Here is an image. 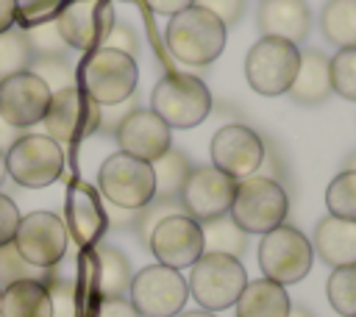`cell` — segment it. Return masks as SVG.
<instances>
[{"instance_id":"6da1fadb","label":"cell","mask_w":356,"mask_h":317,"mask_svg":"<svg viewBox=\"0 0 356 317\" xmlns=\"http://www.w3.org/2000/svg\"><path fill=\"white\" fill-rule=\"evenodd\" d=\"M228 28L206 8L189 6L170 17L164 28V42L172 58L189 67H209L225 50Z\"/></svg>"},{"instance_id":"7a4b0ae2","label":"cell","mask_w":356,"mask_h":317,"mask_svg":"<svg viewBox=\"0 0 356 317\" xmlns=\"http://www.w3.org/2000/svg\"><path fill=\"white\" fill-rule=\"evenodd\" d=\"M289 214V192L261 175H248L236 181L234 200L228 209V217L250 236V234H267L278 225H284Z\"/></svg>"},{"instance_id":"3957f363","label":"cell","mask_w":356,"mask_h":317,"mask_svg":"<svg viewBox=\"0 0 356 317\" xmlns=\"http://www.w3.org/2000/svg\"><path fill=\"white\" fill-rule=\"evenodd\" d=\"M81 86L97 106H114L136 95L139 83V67L136 58L111 47L89 50V56L81 64Z\"/></svg>"},{"instance_id":"277c9868","label":"cell","mask_w":356,"mask_h":317,"mask_svg":"<svg viewBox=\"0 0 356 317\" xmlns=\"http://www.w3.org/2000/svg\"><path fill=\"white\" fill-rule=\"evenodd\" d=\"M150 111L170 128H195L211 114V92L189 72H167L150 92Z\"/></svg>"},{"instance_id":"5b68a950","label":"cell","mask_w":356,"mask_h":317,"mask_svg":"<svg viewBox=\"0 0 356 317\" xmlns=\"http://www.w3.org/2000/svg\"><path fill=\"white\" fill-rule=\"evenodd\" d=\"M248 284V270L239 259L225 253H203L189 273V295L206 311L231 309Z\"/></svg>"},{"instance_id":"8992f818","label":"cell","mask_w":356,"mask_h":317,"mask_svg":"<svg viewBox=\"0 0 356 317\" xmlns=\"http://www.w3.org/2000/svg\"><path fill=\"white\" fill-rule=\"evenodd\" d=\"M314 264V247H312V239L298 231L295 225H278L267 234H261V242H259V267H261V275L281 284V286H289V284H298L309 275Z\"/></svg>"},{"instance_id":"52a82bcc","label":"cell","mask_w":356,"mask_h":317,"mask_svg":"<svg viewBox=\"0 0 356 317\" xmlns=\"http://www.w3.org/2000/svg\"><path fill=\"white\" fill-rule=\"evenodd\" d=\"M298 61H300L298 44L278 36H261L245 56L248 86L264 97L286 95V89L295 81Z\"/></svg>"},{"instance_id":"ba28073f","label":"cell","mask_w":356,"mask_h":317,"mask_svg":"<svg viewBox=\"0 0 356 317\" xmlns=\"http://www.w3.org/2000/svg\"><path fill=\"white\" fill-rule=\"evenodd\" d=\"M97 189L103 200L120 206V209H142L156 195V178L153 164L134 158L128 153H111L100 170H97Z\"/></svg>"},{"instance_id":"9c48e42d","label":"cell","mask_w":356,"mask_h":317,"mask_svg":"<svg viewBox=\"0 0 356 317\" xmlns=\"http://www.w3.org/2000/svg\"><path fill=\"white\" fill-rule=\"evenodd\" d=\"M64 172V150L47 133H25L6 150V175L28 189H42Z\"/></svg>"},{"instance_id":"30bf717a","label":"cell","mask_w":356,"mask_h":317,"mask_svg":"<svg viewBox=\"0 0 356 317\" xmlns=\"http://www.w3.org/2000/svg\"><path fill=\"white\" fill-rule=\"evenodd\" d=\"M186 298V278L181 275V270L164 264L142 267L128 286V300L139 311V317H175L181 314Z\"/></svg>"},{"instance_id":"8fae6325","label":"cell","mask_w":356,"mask_h":317,"mask_svg":"<svg viewBox=\"0 0 356 317\" xmlns=\"http://www.w3.org/2000/svg\"><path fill=\"white\" fill-rule=\"evenodd\" d=\"M11 242L28 264H33L39 270H53L67 253L70 234H67V222L58 214L31 211V214L19 217V225H17V234Z\"/></svg>"},{"instance_id":"7c38bea8","label":"cell","mask_w":356,"mask_h":317,"mask_svg":"<svg viewBox=\"0 0 356 317\" xmlns=\"http://www.w3.org/2000/svg\"><path fill=\"white\" fill-rule=\"evenodd\" d=\"M44 131L56 142H81L92 136L100 125V106L78 86L61 89L50 95V106L44 111Z\"/></svg>"},{"instance_id":"4fadbf2b","label":"cell","mask_w":356,"mask_h":317,"mask_svg":"<svg viewBox=\"0 0 356 317\" xmlns=\"http://www.w3.org/2000/svg\"><path fill=\"white\" fill-rule=\"evenodd\" d=\"M114 8L108 0H67L56 11V25L67 47L97 50L114 25Z\"/></svg>"},{"instance_id":"5bb4252c","label":"cell","mask_w":356,"mask_h":317,"mask_svg":"<svg viewBox=\"0 0 356 317\" xmlns=\"http://www.w3.org/2000/svg\"><path fill=\"white\" fill-rule=\"evenodd\" d=\"M209 153L211 167L231 175L234 181H242L259 172V164L264 158V136L245 122H231L211 136Z\"/></svg>"},{"instance_id":"9a60e30c","label":"cell","mask_w":356,"mask_h":317,"mask_svg":"<svg viewBox=\"0 0 356 317\" xmlns=\"http://www.w3.org/2000/svg\"><path fill=\"white\" fill-rule=\"evenodd\" d=\"M234 189H236V181L231 175L206 164V167L189 170L186 181L178 192V200H181L184 214H189L197 222H206V220L228 214L231 200H234Z\"/></svg>"},{"instance_id":"2e32d148","label":"cell","mask_w":356,"mask_h":317,"mask_svg":"<svg viewBox=\"0 0 356 317\" xmlns=\"http://www.w3.org/2000/svg\"><path fill=\"white\" fill-rule=\"evenodd\" d=\"M147 247L156 256V261L164 267L172 270L192 267L203 256L200 222L192 220L189 214H170L150 231Z\"/></svg>"},{"instance_id":"e0dca14e","label":"cell","mask_w":356,"mask_h":317,"mask_svg":"<svg viewBox=\"0 0 356 317\" xmlns=\"http://www.w3.org/2000/svg\"><path fill=\"white\" fill-rule=\"evenodd\" d=\"M50 95L53 92L33 72H17L0 81V120L11 128H31L44 120Z\"/></svg>"},{"instance_id":"ac0fdd59","label":"cell","mask_w":356,"mask_h":317,"mask_svg":"<svg viewBox=\"0 0 356 317\" xmlns=\"http://www.w3.org/2000/svg\"><path fill=\"white\" fill-rule=\"evenodd\" d=\"M114 139L122 153L150 164L172 147L170 125L150 108H134L131 114H125L122 122L114 128Z\"/></svg>"},{"instance_id":"d6986e66","label":"cell","mask_w":356,"mask_h":317,"mask_svg":"<svg viewBox=\"0 0 356 317\" xmlns=\"http://www.w3.org/2000/svg\"><path fill=\"white\" fill-rule=\"evenodd\" d=\"M256 22L261 36H278L298 44L306 42L312 31V8L306 0H261Z\"/></svg>"},{"instance_id":"ffe728a7","label":"cell","mask_w":356,"mask_h":317,"mask_svg":"<svg viewBox=\"0 0 356 317\" xmlns=\"http://www.w3.org/2000/svg\"><path fill=\"white\" fill-rule=\"evenodd\" d=\"M89 284L92 292L103 300V298H125L134 270L128 256L114 247V245H95V250L89 253Z\"/></svg>"},{"instance_id":"44dd1931","label":"cell","mask_w":356,"mask_h":317,"mask_svg":"<svg viewBox=\"0 0 356 317\" xmlns=\"http://www.w3.org/2000/svg\"><path fill=\"white\" fill-rule=\"evenodd\" d=\"M312 247H314V256H320V261L328 264L331 270L356 264V222L339 220L331 214L317 220Z\"/></svg>"},{"instance_id":"7402d4cb","label":"cell","mask_w":356,"mask_h":317,"mask_svg":"<svg viewBox=\"0 0 356 317\" xmlns=\"http://www.w3.org/2000/svg\"><path fill=\"white\" fill-rule=\"evenodd\" d=\"M289 100L298 106H320L331 97V75H328V56L323 50H300L298 72L292 86L286 89Z\"/></svg>"},{"instance_id":"603a6c76","label":"cell","mask_w":356,"mask_h":317,"mask_svg":"<svg viewBox=\"0 0 356 317\" xmlns=\"http://www.w3.org/2000/svg\"><path fill=\"white\" fill-rule=\"evenodd\" d=\"M234 306H236V317H286L292 300L286 286L270 278H256L245 284Z\"/></svg>"},{"instance_id":"cb8c5ba5","label":"cell","mask_w":356,"mask_h":317,"mask_svg":"<svg viewBox=\"0 0 356 317\" xmlns=\"http://www.w3.org/2000/svg\"><path fill=\"white\" fill-rule=\"evenodd\" d=\"M0 317H53L50 292L42 281L25 278L3 286Z\"/></svg>"},{"instance_id":"d4e9b609","label":"cell","mask_w":356,"mask_h":317,"mask_svg":"<svg viewBox=\"0 0 356 317\" xmlns=\"http://www.w3.org/2000/svg\"><path fill=\"white\" fill-rule=\"evenodd\" d=\"M67 217H70V228L67 234H72L81 245H92L97 242V236L106 228V211L103 203L97 200V195L86 186H78L70 197L67 206Z\"/></svg>"},{"instance_id":"484cf974","label":"cell","mask_w":356,"mask_h":317,"mask_svg":"<svg viewBox=\"0 0 356 317\" xmlns=\"http://www.w3.org/2000/svg\"><path fill=\"white\" fill-rule=\"evenodd\" d=\"M200 234H203V253H225L234 259H242L248 253V234L228 214L200 222Z\"/></svg>"},{"instance_id":"4316f807","label":"cell","mask_w":356,"mask_h":317,"mask_svg":"<svg viewBox=\"0 0 356 317\" xmlns=\"http://www.w3.org/2000/svg\"><path fill=\"white\" fill-rule=\"evenodd\" d=\"M323 36L342 47H356V0H328L320 11Z\"/></svg>"},{"instance_id":"83f0119b","label":"cell","mask_w":356,"mask_h":317,"mask_svg":"<svg viewBox=\"0 0 356 317\" xmlns=\"http://www.w3.org/2000/svg\"><path fill=\"white\" fill-rule=\"evenodd\" d=\"M189 170H192L189 156L172 145L161 158L153 161V178H156V195L153 197H178Z\"/></svg>"},{"instance_id":"f1b7e54d","label":"cell","mask_w":356,"mask_h":317,"mask_svg":"<svg viewBox=\"0 0 356 317\" xmlns=\"http://www.w3.org/2000/svg\"><path fill=\"white\" fill-rule=\"evenodd\" d=\"M325 206L331 217L356 222V170H342L328 181Z\"/></svg>"},{"instance_id":"f546056e","label":"cell","mask_w":356,"mask_h":317,"mask_svg":"<svg viewBox=\"0 0 356 317\" xmlns=\"http://www.w3.org/2000/svg\"><path fill=\"white\" fill-rule=\"evenodd\" d=\"M328 303L342 317H356V264L334 267L325 284Z\"/></svg>"},{"instance_id":"4dcf8cb0","label":"cell","mask_w":356,"mask_h":317,"mask_svg":"<svg viewBox=\"0 0 356 317\" xmlns=\"http://www.w3.org/2000/svg\"><path fill=\"white\" fill-rule=\"evenodd\" d=\"M31 47H28V39H25V31H17V28H8L0 33V81L17 75V72H25L31 67Z\"/></svg>"},{"instance_id":"1f68e13d","label":"cell","mask_w":356,"mask_h":317,"mask_svg":"<svg viewBox=\"0 0 356 317\" xmlns=\"http://www.w3.org/2000/svg\"><path fill=\"white\" fill-rule=\"evenodd\" d=\"M328 75H331V92L356 103V47L337 50L334 58H328Z\"/></svg>"},{"instance_id":"d6a6232c","label":"cell","mask_w":356,"mask_h":317,"mask_svg":"<svg viewBox=\"0 0 356 317\" xmlns=\"http://www.w3.org/2000/svg\"><path fill=\"white\" fill-rule=\"evenodd\" d=\"M25 39H28V47H31V56L33 58H50V56H67V42L61 39L58 33V25H56V17L53 19H44V22H36L31 28H25Z\"/></svg>"},{"instance_id":"836d02e7","label":"cell","mask_w":356,"mask_h":317,"mask_svg":"<svg viewBox=\"0 0 356 317\" xmlns=\"http://www.w3.org/2000/svg\"><path fill=\"white\" fill-rule=\"evenodd\" d=\"M53 270H56V267H53ZM53 270H39V267L28 264V261L17 253L14 242H8V245L0 247V286H8V284H14V281H25V278H33V281L47 284V278L53 275Z\"/></svg>"},{"instance_id":"e575fe53","label":"cell","mask_w":356,"mask_h":317,"mask_svg":"<svg viewBox=\"0 0 356 317\" xmlns=\"http://www.w3.org/2000/svg\"><path fill=\"white\" fill-rule=\"evenodd\" d=\"M28 72H33L50 92H61L75 86V70L67 61V56H50V58H31Z\"/></svg>"},{"instance_id":"d590c367","label":"cell","mask_w":356,"mask_h":317,"mask_svg":"<svg viewBox=\"0 0 356 317\" xmlns=\"http://www.w3.org/2000/svg\"><path fill=\"white\" fill-rule=\"evenodd\" d=\"M170 214H184L181 209V200L178 197H153L147 206H142L136 211V220H134V231L139 236V242L147 247V239H150V231Z\"/></svg>"},{"instance_id":"8d00e7d4","label":"cell","mask_w":356,"mask_h":317,"mask_svg":"<svg viewBox=\"0 0 356 317\" xmlns=\"http://www.w3.org/2000/svg\"><path fill=\"white\" fill-rule=\"evenodd\" d=\"M44 286L50 292L53 317H78V298H75V286L70 281H64V278H58L53 273Z\"/></svg>"},{"instance_id":"74e56055","label":"cell","mask_w":356,"mask_h":317,"mask_svg":"<svg viewBox=\"0 0 356 317\" xmlns=\"http://www.w3.org/2000/svg\"><path fill=\"white\" fill-rule=\"evenodd\" d=\"M195 6L211 11L225 28H231V25H236V22L245 17L248 0H195Z\"/></svg>"},{"instance_id":"f35d334b","label":"cell","mask_w":356,"mask_h":317,"mask_svg":"<svg viewBox=\"0 0 356 317\" xmlns=\"http://www.w3.org/2000/svg\"><path fill=\"white\" fill-rule=\"evenodd\" d=\"M100 47H111V50H120V53H128V56L136 58V53H139V36H136L134 25H128V22H114Z\"/></svg>"},{"instance_id":"ab89813d","label":"cell","mask_w":356,"mask_h":317,"mask_svg":"<svg viewBox=\"0 0 356 317\" xmlns=\"http://www.w3.org/2000/svg\"><path fill=\"white\" fill-rule=\"evenodd\" d=\"M19 217H22V214H19L17 203H14L8 195L0 192V247L14 239L17 225H19Z\"/></svg>"},{"instance_id":"60d3db41","label":"cell","mask_w":356,"mask_h":317,"mask_svg":"<svg viewBox=\"0 0 356 317\" xmlns=\"http://www.w3.org/2000/svg\"><path fill=\"white\" fill-rule=\"evenodd\" d=\"M134 108H139L136 106V95L128 97V100H122V103H114V106H100V125H97V131L114 133V128L122 122V117L131 114Z\"/></svg>"},{"instance_id":"b9f144b4","label":"cell","mask_w":356,"mask_h":317,"mask_svg":"<svg viewBox=\"0 0 356 317\" xmlns=\"http://www.w3.org/2000/svg\"><path fill=\"white\" fill-rule=\"evenodd\" d=\"M95 317H139L128 298H103L95 309Z\"/></svg>"},{"instance_id":"7bdbcfd3","label":"cell","mask_w":356,"mask_h":317,"mask_svg":"<svg viewBox=\"0 0 356 317\" xmlns=\"http://www.w3.org/2000/svg\"><path fill=\"white\" fill-rule=\"evenodd\" d=\"M103 211H106V225H111V228H134V220H136V211L134 209H120V206H114V203H103Z\"/></svg>"},{"instance_id":"ee69618b","label":"cell","mask_w":356,"mask_h":317,"mask_svg":"<svg viewBox=\"0 0 356 317\" xmlns=\"http://www.w3.org/2000/svg\"><path fill=\"white\" fill-rule=\"evenodd\" d=\"M145 3H147L150 11L164 14V17H172V14H178V11L195 6V0H145Z\"/></svg>"},{"instance_id":"f6af8a7d","label":"cell","mask_w":356,"mask_h":317,"mask_svg":"<svg viewBox=\"0 0 356 317\" xmlns=\"http://www.w3.org/2000/svg\"><path fill=\"white\" fill-rule=\"evenodd\" d=\"M17 8H19V0H0V33L8 31V28H14Z\"/></svg>"},{"instance_id":"bcb514c9","label":"cell","mask_w":356,"mask_h":317,"mask_svg":"<svg viewBox=\"0 0 356 317\" xmlns=\"http://www.w3.org/2000/svg\"><path fill=\"white\" fill-rule=\"evenodd\" d=\"M17 131H19V128H11L6 120H0V150H3V153H6L17 139H19V136H17Z\"/></svg>"},{"instance_id":"7dc6e473","label":"cell","mask_w":356,"mask_h":317,"mask_svg":"<svg viewBox=\"0 0 356 317\" xmlns=\"http://www.w3.org/2000/svg\"><path fill=\"white\" fill-rule=\"evenodd\" d=\"M286 317H314V314H312L306 306H295V303H292V309H289V314H286Z\"/></svg>"},{"instance_id":"c3c4849f","label":"cell","mask_w":356,"mask_h":317,"mask_svg":"<svg viewBox=\"0 0 356 317\" xmlns=\"http://www.w3.org/2000/svg\"><path fill=\"white\" fill-rule=\"evenodd\" d=\"M175 317H214V311H206V309H195V311H181Z\"/></svg>"},{"instance_id":"681fc988","label":"cell","mask_w":356,"mask_h":317,"mask_svg":"<svg viewBox=\"0 0 356 317\" xmlns=\"http://www.w3.org/2000/svg\"><path fill=\"white\" fill-rule=\"evenodd\" d=\"M345 170H356V150L348 153V158H345Z\"/></svg>"},{"instance_id":"f907efd6","label":"cell","mask_w":356,"mask_h":317,"mask_svg":"<svg viewBox=\"0 0 356 317\" xmlns=\"http://www.w3.org/2000/svg\"><path fill=\"white\" fill-rule=\"evenodd\" d=\"M3 181H6V153L0 150V186H3Z\"/></svg>"},{"instance_id":"816d5d0a","label":"cell","mask_w":356,"mask_h":317,"mask_svg":"<svg viewBox=\"0 0 356 317\" xmlns=\"http://www.w3.org/2000/svg\"><path fill=\"white\" fill-rule=\"evenodd\" d=\"M25 3H50V0H19V6H25Z\"/></svg>"},{"instance_id":"f5cc1de1","label":"cell","mask_w":356,"mask_h":317,"mask_svg":"<svg viewBox=\"0 0 356 317\" xmlns=\"http://www.w3.org/2000/svg\"><path fill=\"white\" fill-rule=\"evenodd\" d=\"M0 295H3V286H0Z\"/></svg>"}]
</instances>
